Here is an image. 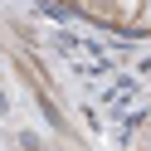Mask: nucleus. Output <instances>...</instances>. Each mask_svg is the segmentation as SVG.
Listing matches in <instances>:
<instances>
[{"label":"nucleus","mask_w":151,"mask_h":151,"mask_svg":"<svg viewBox=\"0 0 151 151\" xmlns=\"http://www.w3.org/2000/svg\"><path fill=\"white\" fill-rule=\"evenodd\" d=\"M107 15L117 24H137V15H141V0H107Z\"/></svg>","instance_id":"1"},{"label":"nucleus","mask_w":151,"mask_h":151,"mask_svg":"<svg viewBox=\"0 0 151 151\" xmlns=\"http://www.w3.org/2000/svg\"><path fill=\"white\" fill-rule=\"evenodd\" d=\"M132 29H151V0H141V15H137V24Z\"/></svg>","instance_id":"2"}]
</instances>
